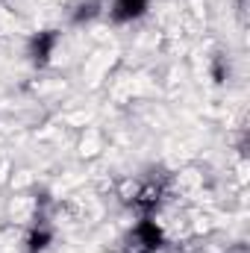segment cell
<instances>
[{
    "mask_svg": "<svg viewBox=\"0 0 250 253\" xmlns=\"http://www.w3.org/2000/svg\"><path fill=\"white\" fill-rule=\"evenodd\" d=\"M162 245H165V233H162V227H159L150 215H144V218L126 233L124 253H159L162 251Z\"/></svg>",
    "mask_w": 250,
    "mask_h": 253,
    "instance_id": "obj_1",
    "label": "cell"
},
{
    "mask_svg": "<svg viewBox=\"0 0 250 253\" xmlns=\"http://www.w3.org/2000/svg\"><path fill=\"white\" fill-rule=\"evenodd\" d=\"M59 39H62L59 30H42V33H36V36L27 42V56H30V62L36 65V68H47L50 59H53V53H56V47H59Z\"/></svg>",
    "mask_w": 250,
    "mask_h": 253,
    "instance_id": "obj_2",
    "label": "cell"
},
{
    "mask_svg": "<svg viewBox=\"0 0 250 253\" xmlns=\"http://www.w3.org/2000/svg\"><path fill=\"white\" fill-rule=\"evenodd\" d=\"M147 9H150V0H112L109 18H112V24H132V21L144 18Z\"/></svg>",
    "mask_w": 250,
    "mask_h": 253,
    "instance_id": "obj_3",
    "label": "cell"
},
{
    "mask_svg": "<svg viewBox=\"0 0 250 253\" xmlns=\"http://www.w3.org/2000/svg\"><path fill=\"white\" fill-rule=\"evenodd\" d=\"M162 194H165V186H162V183L147 180L141 189L132 194V206H135L141 215H153V212H156V206L162 203Z\"/></svg>",
    "mask_w": 250,
    "mask_h": 253,
    "instance_id": "obj_4",
    "label": "cell"
},
{
    "mask_svg": "<svg viewBox=\"0 0 250 253\" xmlns=\"http://www.w3.org/2000/svg\"><path fill=\"white\" fill-rule=\"evenodd\" d=\"M103 15V3L100 0H83V3H77V9L71 12V21L77 24V27H83V24H91L94 18H100Z\"/></svg>",
    "mask_w": 250,
    "mask_h": 253,
    "instance_id": "obj_5",
    "label": "cell"
},
{
    "mask_svg": "<svg viewBox=\"0 0 250 253\" xmlns=\"http://www.w3.org/2000/svg\"><path fill=\"white\" fill-rule=\"evenodd\" d=\"M53 242V233L47 227H33L27 236V253H44Z\"/></svg>",
    "mask_w": 250,
    "mask_h": 253,
    "instance_id": "obj_6",
    "label": "cell"
}]
</instances>
